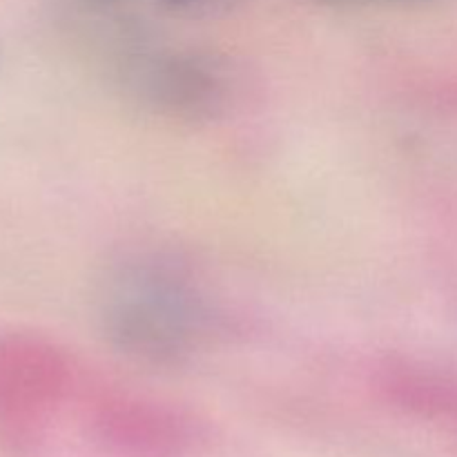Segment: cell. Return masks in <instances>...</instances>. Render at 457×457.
<instances>
[{
	"mask_svg": "<svg viewBox=\"0 0 457 457\" xmlns=\"http://www.w3.org/2000/svg\"><path fill=\"white\" fill-rule=\"evenodd\" d=\"M134 87L156 105L172 110H205L221 98L217 70L201 58H145L132 67Z\"/></svg>",
	"mask_w": 457,
	"mask_h": 457,
	"instance_id": "cell-2",
	"label": "cell"
},
{
	"mask_svg": "<svg viewBox=\"0 0 457 457\" xmlns=\"http://www.w3.org/2000/svg\"><path fill=\"white\" fill-rule=\"evenodd\" d=\"M161 3L186 13H214L230 9L237 0H161Z\"/></svg>",
	"mask_w": 457,
	"mask_h": 457,
	"instance_id": "cell-3",
	"label": "cell"
},
{
	"mask_svg": "<svg viewBox=\"0 0 457 457\" xmlns=\"http://www.w3.org/2000/svg\"><path fill=\"white\" fill-rule=\"evenodd\" d=\"M105 324L120 348L143 360L183 355L199 326L196 308L179 279L138 268L120 275L105 299Z\"/></svg>",
	"mask_w": 457,
	"mask_h": 457,
	"instance_id": "cell-1",
	"label": "cell"
}]
</instances>
